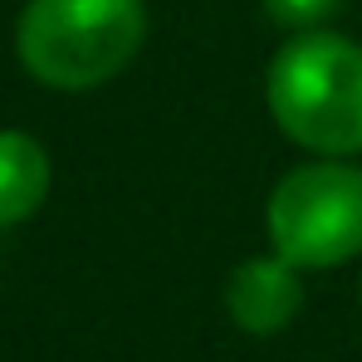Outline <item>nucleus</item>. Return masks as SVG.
I'll list each match as a JSON object with an SVG mask.
<instances>
[{
	"label": "nucleus",
	"mask_w": 362,
	"mask_h": 362,
	"mask_svg": "<svg viewBox=\"0 0 362 362\" xmlns=\"http://www.w3.org/2000/svg\"><path fill=\"white\" fill-rule=\"evenodd\" d=\"M49 196V152L30 137L5 127L0 132V226L30 221Z\"/></svg>",
	"instance_id": "5"
},
{
	"label": "nucleus",
	"mask_w": 362,
	"mask_h": 362,
	"mask_svg": "<svg viewBox=\"0 0 362 362\" xmlns=\"http://www.w3.org/2000/svg\"><path fill=\"white\" fill-rule=\"evenodd\" d=\"M264 5V15L274 20V25H284V30H323L338 10H343V0H259Z\"/></svg>",
	"instance_id": "6"
},
{
	"label": "nucleus",
	"mask_w": 362,
	"mask_h": 362,
	"mask_svg": "<svg viewBox=\"0 0 362 362\" xmlns=\"http://www.w3.org/2000/svg\"><path fill=\"white\" fill-rule=\"evenodd\" d=\"M274 127L313 157L362 152V45L333 30H299L264 69Z\"/></svg>",
	"instance_id": "1"
},
{
	"label": "nucleus",
	"mask_w": 362,
	"mask_h": 362,
	"mask_svg": "<svg viewBox=\"0 0 362 362\" xmlns=\"http://www.w3.org/2000/svg\"><path fill=\"white\" fill-rule=\"evenodd\" d=\"M303 269L289 264L284 255H255L230 269L226 279V313L240 333H255V338H269L279 328H289L303 308Z\"/></svg>",
	"instance_id": "4"
},
{
	"label": "nucleus",
	"mask_w": 362,
	"mask_h": 362,
	"mask_svg": "<svg viewBox=\"0 0 362 362\" xmlns=\"http://www.w3.org/2000/svg\"><path fill=\"white\" fill-rule=\"evenodd\" d=\"M269 250L299 269H338L362 255V167L348 157L303 162L264 201Z\"/></svg>",
	"instance_id": "3"
},
{
	"label": "nucleus",
	"mask_w": 362,
	"mask_h": 362,
	"mask_svg": "<svg viewBox=\"0 0 362 362\" xmlns=\"http://www.w3.org/2000/svg\"><path fill=\"white\" fill-rule=\"evenodd\" d=\"M147 40L142 0H30L15 25L20 64L59 93L118 78Z\"/></svg>",
	"instance_id": "2"
}]
</instances>
